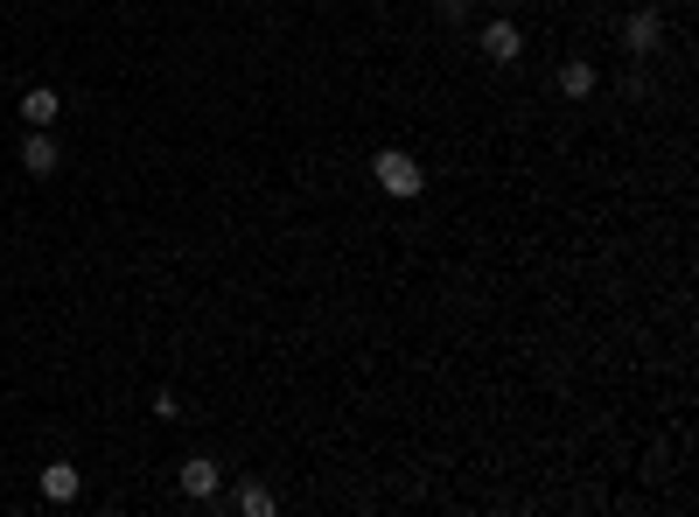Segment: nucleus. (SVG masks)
<instances>
[{"label":"nucleus","mask_w":699,"mask_h":517,"mask_svg":"<svg viewBox=\"0 0 699 517\" xmlns=\"http://www.w3.org/2000/svg\"><path fill=\"white\" fill-rule=\"evenodd\" d=\"M78 490H84L78 462H49L43 469V504H78Z\"/></svg>","instance_id":"nucleus-7"},{"label":"nucleus","mask_w":699,"mask_h":517,"mask_svg":"<svg viewBox=\"0 0 699 517\" xmlns=\"http://www.w3.org/2000/svg\"><path fill=\"white\" fill-rule=\"evenodd\" d=\"M483 8H489V14H504V8H511V0H483Z\"/></svg>","instance_id":"nucleus-11"},{"label":"nucleus","mask_w":699,"mask_h":517,"mask_svg":"<svg viewBox=\"0 0 699 517\" xmlns=\"http://www.w3.org/2000/svg\"><path fill=\"white\" fill-rule=\"evenodd\" d=\"M176 483H182V496H189V504H211V496L224 490V462H211V454H189Z\"/></svg>","instance_id":"nucleus-3"},{"label":"nucleus","mask_w":699,"mask_h":517,"mask_svg":"<svg viewBox=\"0 0 699 517\" xmlns=\"http://www.w3.org/2000/svg\"><path fill=\"white\" fill-rule=\"evenodd\" d=\"M22 120L29 126H56V120H64V91H56V85H29L22 91Z\"/></svg>","instance_id":"nucleus-6"},{"label":"nucleus","mask_w":699,"mask_h":517,"mask_svg":"<svg viewBox=\"0 0 699 517\" xmlns=\"http://www.w3.org/2000/svg\"><path fill=\"white\" fill-rule=\"evenodd\" d=\"M469 8H476V0H441V22H469Z\"/></svg>","instance_id":"nucleus-10"},{"label":"nucleus","mask_w":699,"mask_h":517,"mask_svg":"<svg viewBox=\"0 0 699 517\" xmlns=\"http://www.w3.org/2000/svg\"><path fill=\"white\" fill-rule=\"evenodd\" d=\"M657 43H665V22H657V8H636L630 22H622V49H630V56H651Z\"/></svg>","instance_id":"nucleus-5"},{"label":"nucleus","mask_w":699,"mask_h":517,"mask_svg":"<svg viewBox=\"0 0 699 517\" xmlns=\"http://www.w3.org/2000/svg\"><path fill=\"white\" fill-rule=\"evenodd\" d=\"M22 168H29L35 182H49L56 168H64V147H56L49 126H29V133H22Z\"/></svg>","instance_id":"nucleus-2"},{"label":"nucleus","mask_w":699,"mask_h":517,"mask_svg":"<svg viewBox=\"0 0 699 517\" xmlns=\"http://www.w3.org/2000/svg\"><path fill=\"white\" fill-rule=\"evenodd\" d=\"M371 182L385 189L392 203H413V196H420V189H427V168L413 161L406 147H377V155H371Z\"/></svg>","instance_id":"nucleus-1"},{"label":"nucleus","mask_w":699,"mask_h":517,"mask_svg":"<svg viewBox=\"0 0 699 517\" xmlns=\"http://www.w3.org/2000/svg\"><path fill=\"white\" fill-rule=\"evenodd\" d=\"M483 56H489V64H518V56H525V35H518V22L489 14V22H483Z\"/></svg>","instance_id":"nucleus-4"},{"label":"nucleus","mask_w":699,"mask_h":517,"mask_svg":"<svg viewBox=\"0 0 699 517\" xmlns=\"http://www.w3.org/2000/svg\"><path fill=\"white\" fill-rule=\"evenodd\" d=\"M238 510H245V517H273V510H280V496H273L267 483H245V490H238Z\"/></svg>","instance_id":"nucleus-9"},{"label":"nucleus","mask_w":699,"mask_h":517,"mask_svg":"<svg viewBox=\"0 0 699 517\" xmlns=\"http://www.w3.org/2000/svg\"><path fill=\"white\" fill-rule=\"evenodd\" d=\"M560 91H566V99H595V91H601V70L588 64V56H574V64H560Z\"/></svg>","instance_id":"nucleus-8"}]
</instances>
